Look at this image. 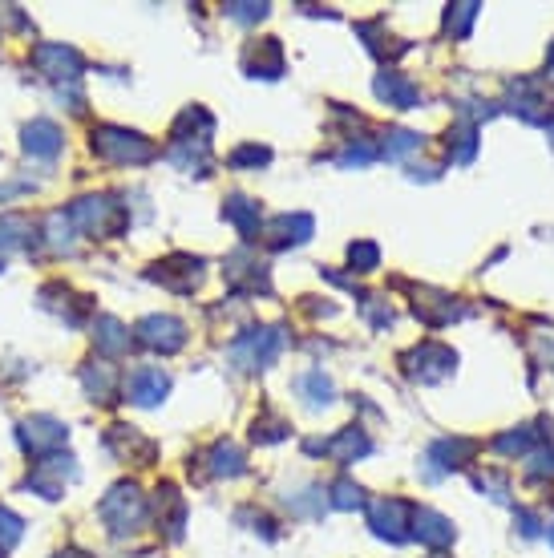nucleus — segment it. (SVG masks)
<instances>
[{
	"label": "nucleus",
	"mask_w": 554,
	"mask_h": 558,
	"mask_svg": "<svg viewBox=\"0 0 554 558\" xmlns=\"http://www.w3.org/2000/svg\"><path fill=\"white\" fill-rule=\"evenodd\" d=\"M421 146V134H413V130H393V134L385 138V154L388 159H405V154H413Z\"/></svg>",
	"instance_id": "412c9836"
},
{
	"label": "nucleus",
	"mask_w": 554,
	"mask_h": 558,
	"mask_svg": "<svg viewBox=\"0 0 554 558\" xmlns=\"http://www.w3.org/2000/svg\"><path fill=\"white\" fill-rule=\"evenodd\" d=\"M211 469L219 477H235L239 469H244V453H239V446H231V441H219L211 453Z\"/></svg>",
	"instance_id": "a211bd4d"
},
{
	"label": "nucleus",
	"mask_w": 554,
	"mask_h": 558,
	"mask_svg": "<svg viewBox=\"0 0 554 558\" xmlns=\"http://www.w3.org/2000/svg\"><path fill=\"white\" fill-rule=\"evenodd\" d=\"M454 364H457V356L449 352L445 344H417L409 356H405V369H409V377H417V380H441V377H449L454 372Z\"/></svg>",
	"instance_id": "7ed1b4c3"
},
{
	"label": "nucleus",
	"mask_w": 554,
	"mask_h": 558,
	"mask_svg": "<svg viewBox=\"0 0 554 558\" xmlns=\"http://www.w3.org/2000/svg\"><path fill=\"white\" fill-rule=\"evenodd\" d=\"M138 336L146 348H158V352H178L186 344V328L175 316H146L138 324Z\"/></svg>",
	"instance_id": "39448f33"
},
{
	"label": "nucleus",
	"mask_w": 554,
	"mask_h": 558,
	"mask_svg": "<svg viewBox=\"0 0 554 558\" xmlns=\"http://www.w3.org/2000/svg\"><path fill=\"white\" fill-rule=\"evenodd\" d=\"M267 159H272V154H267L263 146H251V150H239V154H231V167H263Z\"/></svg>",
	"instance_id": "cd10ccee"
},
{
	"label": "nucleus",
	"mask_w": 554,
	"mask_h": 558,
	"mask_svg": "<svg viewBox=\"0 0 554 558\" xmlns=\"http://www.w3.org/2000/svg\"><path fill=\"white\" fill-rule=\"evenodd\" d=\"M142 514H146V505H142V498H138L134 486H118V490L101 502V518H106V526L114 530V534H129V530H138Z\"/></svg>",
	"instance_id": "f03ea898"
},
{
	"label": "nucleus",
	"mask_w": 554,
	"mask_h": 558,
	"mask_svg": "<svg viewBox=\"0 0 554 558\" xmlns=\"http://www.w3.org/2000/svg\"><path fill=\"white\" fill-rule=\"evenodd\" d=\"M101 332H106V336H101V344H106V352H122V348H126V340H122V324H118V320H101Z\"/></svg>",
	"instance_id": "bb28decb"
},
{
	"label": "nucleus",
	"mask_w": 554,
	"mask_h": 558,
	"mask_svg": "<svg viewBox=\"0 0 554 558\" xmlns=\"http://www.w3.org/2000/svg\"><path fill=\"white\" fill-rule=\"evenodd\" d=\"M37 65L45 69L49 77H57V82H69V77H77V69H81V57L65 45H45V49H37Z\"/></svg>",
	"instance_id": "ddd939ff"
},
{
	"label": "nucleus",
	"mask_w": 554,
	"mask_h": 558,
	"mask_svg": "<svg viewBox=\"0 0 554 558\" xmlns=\"http://www.w3.org/2000/svg\"><path fill=\"white\" fill-rule=\"evenodd\" d=\"M530 446H534V429H530V425H522V429H510L506 438L493 441V449H498V453H526Z\"/></svg>",
	"instance_id": "5701e85b"
},
{
	"label": "nucleus",
	"mask_w": 554,
	"mask_h": 558,
	"mask_svg": "<svg viewBox=\"0 0 554 558\" xmlns=\"http://www.w3.org/2000/svg\"><path fill=\"white\" fill-rule=\"evenodd\" d=\"M413 530H417V538L421 543H429V546H449L454 543V522L441 518L437 510H417L413 514Z\"/></svg>",
	"instance_id": "4468645a"
},
{
	"label": "nucleus",
	"mask_w": 554,
	"mask_h": 558,
	"mask_svg": "<svg viewBox=\"0 0 554 558\" xmlns=\"http://www.w3.org/2000/svg\"><path fill=\"white\" fill-rule=\"evenodd\" d=\"M24 150L29 154H41V159H53L57 150H62V130L53 126V121H33L29 130H24Z\"/></svg>",
	"instance_id": "2eb2a0df"
},
{
	"label": "nucleus",
	"mask_w": 554,
	"mask_h": 558,
	"mask_svg": "<svg viewBox=\"0 0 554 558\" xmlns=\"http://www.w3.org/2000/svg\"><path fill=\"white\" fill-rule=\"evenodd\" d=\"M227 13L235 16V21H263L267 5H227Z\"/></svg>",
	"instance_id": "c756f323"
},
{
	"label": "nucleus",
	"mask_w": 554,
	"mask_h": 558,
	"mask_svg": "<svg viewBox=\"0 0 554 558\" xmlns=\"http://www.w3.org/2000/svg\"><path fill=\"white\" fill-rule=\"evenodd\" d=\"M405 518H409V505H405L401 498L372 502V510H368L372 530H377L380 538H393V543H401L405 538Z\"/></svg>",
	"instance_id": "423d86ee"
},
{
	"label": "nucleus",
	"mask_w": 554,
	"mask_h": 558,
	"mask_svg": "<svg viewBox=\"0 0 554 558\" xmlns=\"http://www.w3.org/2000/svg\"><path fill=\"white\" fill-rule=\"evenodd\" d=\"M360 502H365L360 486H352V482H336L332 486V505H340V510H357Z\"/></svg>",
	"instance_id": "393cba45"
},
{
	"label": "nucleus",
	"mask_w": 554,
	"mask_h": 558,
	"mask_svg": "<svg viewBox=\"0 0 554 558\" xmlns=\"http://www.w3.org/2000/svg\"><path fill=\"white\" fill-rule=\"evenodd\" d=\"M478 453V441H433L429 446V466L437 469H457L465 457H473Z\"/></svg>",
	"instance_id": "dca6fc26"
},
{
	"label": "nucleus",
	"mask_w": 554,
	"mask_h": 558,
	"mask_svg": "<svg viewBox=\"0 0 554 558\" xmlns=\"http://www.w3.org/2000/svg\"><path fill=\"white\" fill-rule=\"evenodd\" d=\"M296 389L304 392L311 405H328V400H332V380H328L324 372H308V377H300Z\"/></svg>",
	"instance_id": "6ab92c4d"
},
{
	"label": "nucleus",
	"mask_w": 554,
	"mask_h": 558,
	"mask_svg": "<svg viewBox=\"0 0 554 558\" xmlns=\"http://www.w3.org/2000/svg\"><path fill=\"white\" fill-rule=\"evenodd\" d=\"M93 150L114 162H146L154 154L142 134H126V130H98L93 134Z\"/></svg>",
	"instance_id": "20e7f679"
},
{
	"label": "nucleus",
	"mask_w": 554,
	"mask_h": 558,
	"mask_svg": "<svg viewBox=\"0 0 554 558\" xmlns=\"http://www.w3.org/2000/svg\"><path fill=\"white\" fill-rule=\"evenodd\" d=\"M21 530H24V522L16 518V514L0 510V546H13L16 538H21Z\"/></svg>",
	"instance_id": "a878e982"
},
{
	"label": "nucleus",
	"mask_w": 554,
	"mask_h": 558,
	"mask_svg": "<svg viewBox=\"0 0 554 558\" xmlns=\"http://www.w3.org/2000/svg\"><path fill=\"white\" fill-rule=\"evenodd\" d=\"M280 348H283L280 328H259V332H247L239 340V344L231 348V356H235V364H244V369H267V364L280 356Z\"/></svg>",
	"instance_id": "f257e3e1"
},
{
	"label": "nucleus",
	"mask_w": 554,
	"mask_h": 558,
	"mask_svg": "<svg viewBox=\"0 0 554 558\" xmlns=\"http://www.w3.org/2000/svg\"><path fill=\"white\" fill-rule=\"evenodd\" d=\"M21 438L33 453H49V449L65 446V425L53 421V417H33V421L21 425Z\"/></svg>",
	"instance_id": "0eeeda50"
},
{
	"label": "nucleus",
	"mask_w": 554,
	"mask_h": 558,
	"mask_svg": "<svg viewBox=\"0 0 554 558\" xmlns=\"http://www.w3.org/2000/svg\"><path fill=\"white\" fill-rule=\"evenodd\" d=\"M167 389H170V377L162 369H138L126 385L134 405H158V400L167 397Z\"/></svg>",
	"instance_id": "6e6552de"
},
{
	"label": "nucleus",
	"mask_w": 554,
	"mask_h": 558,
	"mask_svg": "<svg viewBox=\"0 0 554 558\" xmlns=\"http://www.w3.org/2000/svg\"><path fill=\"white\" fill-rule=\"evenodd\" d=\"M247 73L263 77V82H275L283 73V53L280 41H259V45L247 49Z\"/></svg>",
	"instance_id": "f8f14e48"
},
{
	"label": "nucleus",
	"mask_w": 554,
	"mask_h": 558,
	"mask_svg": "<svg viewBox=\"0 0 554 558\" xmlns=\"http://www.w3.org/2000/svg\"><path fill=\"white\" fill-rule=\"evenodd\" d=\"M454 142H457V150H449V154H454L457 162H470L473 154H478V130H473V126H462L457 134L449 130V146H454Z\"/></svg>",
	"instance_id": "4be33fe9"
},
{
	"label": "nucleus",
	"mask_w": 554,
	"mask_h": 558,
	"mask_svg": "<svg viewBox=\"0 0 554 558\" xmlns=\"http://www.w3.org/2000/svg\"><path fill=\"white\" fill-rule=\"evenodd\" d=\"M272 247H291V243H308L311 239V215H280L267 226Z\"/></svg>",
	"instance_id": "9d476101"
},
{
	"label": "nucleus",
	"mask_w": 554,
	"mask_h": 558,
	"mask_svg": "<svg viewBox=\"0 0 554 558\" xmlns=\"http://www.w3.org/2000/svg\"><path fill=\"white\" fill-rule=\"evenodd\" d=\"M473 21H478V5H449L445 33H449V37H465Z\"/></svg>",
	"instance_id": "aec40b11"
},
{
	"label": "nucleus",
	"mask_w": 554,
	"mask_h": 558,
	"mask_svg": "<svg viewBox=\"0 0 554 558\" xmlns=\"http://www.w3.org/2000/svg\"><path fill=\"white\" fill-rule=\"evenodd\" d=\"M526 474H530V477H547V474H554V453H534V457L526 461Z\"/></svg>",
	"instance_id": "c85d7f7f"
},
{
	"label": "nucleus",
	"mask_w": 554,
	"mask_h": 558,
	"mask_svg": "<svg viewBox=\"0 0 554 558\" xmlns=\"http://www.w3.org/2000/svg\"><path fill=\"white\" fill-rule=\"evenodd\" d=\"M308 449L311 453H328V457H336V461H357V457H365L368 453V438L360 429H344L336 441H308Z\"/></svg>",
	"instance_id": "1a4fd4ad"
},
{
	"label": "nucleus",
	"mask_w": 554,
	"mask_h": 558,
	"mask_svg": "<svg viewBox=\"0 0 554 558\" xmlns=\"http://www.w3.org/2000/svg\"><path fill=\"white\" fill-rule=\"evenodd\" d=\"M349 264L357 267V272H372V267L380 264V251L372 247V243H352V251H349Z\"/></svg>",
	"instance_id": "b1692460"
},
{
	"label": "nucleus",
	"mask_w": 554,
	"mask_h": 558,
	"mask_svg": "<svg viewBox=\"0 0 554 558\" xmlns=\"http://www.w3.org/2000/svg\"><path fill=\"white\" fill-rule=\"evenodd\" d=\"M227 219L235 223L244 235H255L259 231V207L251 203L247 195H231L227 198Z\"/></svg>",
	"instance_id": "f3484780"
},
{
	"label": "nucleus",
	"mask_w": 554,
	"mask_h": 558,
	"mask_svg": "<svg viewBox=\"0 0 554 558\" xmlns=\"http://www.w3.org/2000/svg\"><path fill=\"white\" fill-rule=\"evenodd\" d=\"M547 534H550V543H554V522H550V530H547Z\"/></svg>",
	"instance_id": "2f4dec72"
},
{
	"label": "nucleus",
	"mask_w": 554,
	"mask_h": 558,
	"mask_svg": "<svg viewBox=\"0 0 554 558\" xmlns=\"http://www.w3.org/2000/svg\"><path fill=\"white\" fill-rule=\"evenodd\" d=\"M377 98L380 101H388L393 110H409V106H417V85L409 82V77H401V73H380L377 77Z\"/></svg>",
	"instance_id": "9b49d317"
},
{
	"label": "nucleus",
	"mask_w": 554,
	"mask_h": 558,
	"mask_svg": "<svg viewBox=\"0 0 554 558\" xmlns=\"http://www.w3.org/2000/svg\"><path fill=\"white\" fill-rule=\"evenodd\" d=\"M514 522H518V526H522V534H526V538H534V534H539V530H542V526H539V518H534L530 510H522Z\"/></svg>",
	"instance_id": "7c9ffc66"
},
{
	"label": "nucleus",
	"mask_w": 554,
	"mask_h": 558,
	"mask_svg": "<svg viewBox=\"0 0 554 558\" xmlns=\"http://www.w3.org/2000/svg\"><path fill=\"white\" fill-rule=\"evenodd\" d=\"M550 65H554V45H550Z\"/></svg>",
	"instance_id": "473e14b6"
}]
</instances>
